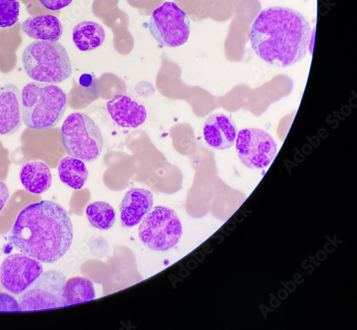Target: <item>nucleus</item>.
Segmentation results:
<instances>
[{"label": "nucleus", "instance_id": "f257e3e1", "mask_svg": "<svg viewBox=\"0 0 357 330\" xmlns=\"http://www.w3.org/2000/svg\"><path fill=\"white\" fill-rule=\"evenodd\" d=\"M9 240L22 254L41 263L53 264L71 248L73 225L63 206L43 200L22 210Z\"/></svg>", "mask_w": 357, "mask_h": 330}, {"label": "nucleus", "instance_id": "f03ea898", "mask_svg": "<svg viewBox=\"0 0 357 330\" xmlns=\"http://www.w3.org/2000/svg\"><path fill=\"white\" fill-rule=\"evenodd\" d=\"M312 33L311 24L302 13L275 6L261 11L249 36L254 52L263 61L286 68L306 57Z\"/></svg>", "mask_w": 357, "mask_h": 330}, {"label": "nucleus", "instance_id": "7ed1b4c3", "mask_svg": "<svg viewBox=\"0 0 357 330\" xmlns=\"http://www.w3.org/2000/svg\"><path fill=\"white\" fill-rule=\"evenodd\" d=\"M24 124L29 129L43 130L56 126L68 107L66 93L55 84L27 83L21 93Z\"/></svg>", "mask_w": 357, "mask_h": 330}, {"label": "nucleus", "instance_id": "20e7f679", "mask_svg": "<svg viewBox=\"0 0 357 330\" xmlns=\"http://www.w3.org/2000/svg\"><path fill=\"white\" fill-rule=\"evenodd\" d=\"M22 60L26 75L36 82L59 84L73 73L69 54L59 42L32 43L23 51Z\"/></svg>", "mask_w": 357, "mask_h": 330}, {"label": "nucleus", "instance_id": "39448f33", "mask_svg": "<svg viewBox=\"0 0 357 330\" xmlns=\"http://www.w3.org/2000/svg\"><path fill=\"white\" fill-rule=\"evenodd\" d=\"M62 140L69 156L89 163L101 156L104 147L102 132L91 117L74 112L65 120Z\"/></svg>", "mask_w": 357, "mask_h": 330}, {"label": "nucleus", "instance_id": "423d86ee", "mask_svg": "<svg viewBox=\"0 0 357 330\" xmlns=\"http://www.w3.org/2000/svg\"><path fill=\"white\" fill-rule=\"evenodd\" d=\"M183 235V226L174 209L157 206L149 213L139 227L142 243L157 252H165L174 248Z\"/></svg>", "mask_w": 357, "mask_h": 330}, {"label": "nucleus", "instance_id": "0eeeda50", "mask_svg": "<svg viewBox=\"0 0 357 330\" xmlns=\"http://www.w3.org/2000/svg\"><path fill=\"white\" fill-rule=\"evenodd\" d=\"M148 28L158 43L171 48L185 44L191 32L190 17L173 2H165L155 10Z\"/></svg>", "mask_w": 357, "mask_h": 330}, {"label": "nucleus", "instance_id": "6e6552de", "mask_svg": "<svg viewBox=\"0 0 357 330\" xmlns=\"http://www.w3.org/2000/svg\"><path fill=\"white\" fill-rule=\"evenodd\" d=\"M67 278L57 270H48L20 294V311H36L65 307Z\"/></svg>", "mask_w": 357, "mask_h": 330}, {"label": "nucleus", "instance_id": "1a4fd4ad", "mask_svg": "<svg viewBox=\"0 0 357 330\" xmlns=\"http://www.w3.org/2000/svg\"><path fill=\"white\" fill-rule=\"evenodd\" d=\"M236 151L244 165L252 170L265 169L278 155L273 137L259 128H245L237 134Z\"/></svg>", "mask_w": 357, "mask_h": 330}, {"label": "nucleus", "instance_id": "9d476101", "mask_svg": "<svg viewBox=\"0 0 357 330\" xmlns=\"http://www.w3.org/2000/svg\"><path fill=\"white\" fill-rule=\"evenodd\" d=\"M43 271L39 261L22 253L11 254L0 268V281L6 290L17 295L31 286Z\"/></svg>", "mask_w": 357, "mask_h": 330}, {"label": "nucleus", "instance_id": "9b49d317", "mask_svg": "<svg viewBox=\"0 0 357 330\" xmlns=\"http://www.w3.org/2000/svg\"><path fill=\"white\" fill-rule=\"evenodd\" d=\"M23 123L20 89L13 84L0 87V135L10 136Z\"/></svg>", "mask_w": 357, "mask_h": 330}, {"label": "nucleus", "instance_id": "f8f14e48", "mask_svg": "<svg viewBox=\"0 0 357 330\" xmlns=\"http://www.w3.org/2000/svg\"><path fill=\"white\" fill-rule=\"evenodd\" d=\"M238 134L234 120L227 115L215 113L207 117L203 126L205 142L212 148L225 150L234 146Z\"/></svg>", "mask_w": 357, "mask_h": 330}, {"label": "nucleus", "instance_id": "ddd939ff", "mask_svg": "<svg viewBox=\"0 0 357 330\" xmlns=\"http://www.w3.org/2000/svg\"><path fill=\"white\" fill-rule=\"evenodd\" d=\"M153 204V195L150 190L137 188L130 189L120 206L123 227L130 228L139 224L151 211Z\"/></svg>", "mask_w": 357, "mask_h": 330}, {"label": "nucleus", "instance_id": "4468645a", "mask_svg": "<svg viewBox=\"0 0 357 330\" xmlns=\"http://www.w3.org/2000/svg\"><path fill=\"white\" fill-rule=\"evenodd\" d=\"M107 110L114 121L126 128H137L143 125L147 113L144 105L125 95H116L107 103Z\"/></svg>", "mask_w": 357, "mask_h": 330}, {"label": "nucleus", "instance_id": "2eb2a0df", "mask_svg": "<svg viewBox=\"0 0 357 330\" xmlns=\"http://www.w3.org/2000/svg\"><path fill=\"white\" fill-rule=\"evenodd\" d=\"M22 29L29 38L41 41L58 42L63 33L62 23L51 15L29 17L22 24Z\"/></svg>", "mask_w": 357, "mask_h": 330}, {"label": "nucleus", "instance_id": "dca6fc26", "mask_svg": "<svg viewBox=\"0 0 357 330\" xmlns=\"http://www.w3.org/2000/svg\"><path fill=\"white\" fill-rule=\"evenodd\" d=\"M20 178L26 190L33 194L45 193L52 183L50 169L40 161L23 165L20 172Z\"/></svg>", "mask_w": 357, "mask_h": 330}, {"label": "nucleus", "instance_id": "f3484780", "mask_svg": "<svg viewBox=\"0 0 357 330\" xmlns=\"http://www.w3.org/2000/svg\"><path fill=\"white\" fill-rule=\"evenodd\" d=\"M106 33L104 27L98 22L84 21L73 29V40L82 52H91L105 43Z\"/></svg>", "mask_w": 357, "mask_h": 330}, {"label": "nucleus", "instance_id": "a211bd4d", "mask_svg": "<svg viewBox=\"0 0 357 330\" xmlns=\"http://www.w3.org/2000/svg\"><path fill=\"white\" fill-rule=\"evenodd\" d=\"M58 172L61 181L74 190L82 189L89 176L84 163L70 156L66 157L59 162Z\"/></svg>", "mask_w": 357, "mask_h": 330}, {"label": "nucleus", "instance_id": "6ab92c4d", "mask_svg": "<svg viewBox=\"0 0 357 330\" xmlns=\"http://www.w3.org/2000/svg\"><path fill=\"white\" fill-rule=\"evenodd\" d=\"M96 297L94 285L83 277H73L66 281L64 290L65 307L82 304Z\"/></svg>", "mask_w": 357, "mask_h": 330}, {"label": "nucleus", "instance_id": "aec40b11", "mask_svg": "<svg viewBox=\"0 0 357 330\" xmlns=\"http://www.w3.org/2000/svg\"><path fill=\"white\" fill-rule=\"evenodd\" d=\"M85 213L89 223L100 230H109L116 221L114 208L105 202L99 201L89 204Z\"/></svg>", "mask_w": 357, "mask_h": 330}, {"label": "nucleus", "instance_id": "412c9836", "mask_svg": "<svg viewBox=\"0 0 357 330\" xmlns=\"http://www.w3.org/2000/svg\"><path fill=\"white\" fill-rule=\"evenodd\" d=\"M20 5L17 0H0V28H8L19 20Z\"/></svg>", "mask_w": 357, "mask_h": 330}, {"label": "nucleus", "instance_id": "4be33fe9", "mask_svg": "<svg viewBox=\"0 0 357 330\" xmlns=\"http://www.w3.org/2000/svg\"><path fill=\"white\" fill-rule=\"evenodd\" d=\"M20 303L12 295L0 292V312H20Z\"/></svg>", "mask_w": 357, "mask_h": 330}, {"label": "nucleus", "instance_id": "5701e85b", "mask_svg": "<svg viewBox=\"0 0 357 330\" xmlns=\"http://www.w3.org/2000/svg\"><path fill=\"white\" fill-rule=\"evenodd\" d=\"M73 0H39L40 4L52 11L61 10L69 6Z\"/></svg>", "mask_w": 357, "mask_h": 330}, {"label": "nucleus", "instance_id": "b1692460", "mask_svg": "<svg viewBox=\"0 0 357 330\" xmlns=\"http://www.w3.org/2000/svg\"><path fill=\"white\" fill-rule=\"evenodd\" d=\"M10 197L9 189L7 185L0 181V212L7 203Z\"/></svg>", "mask_w": 357, "mask_h": 330}, {"label": "nucleus", "instance_id": "393cba45", "mask_svg": "<svg viewBox=\"0 0 357 330\" xmlns=\"http://www.w3.org/2000/svg\"><path fill=\"white\" fill-rule=\"evenodd\" d=\"M79 84L85 88H91L95 82V77L91 74H83L79 77Z\"/></svg>", "mask_w": 357, "mask_h": 330}]
</instances>
